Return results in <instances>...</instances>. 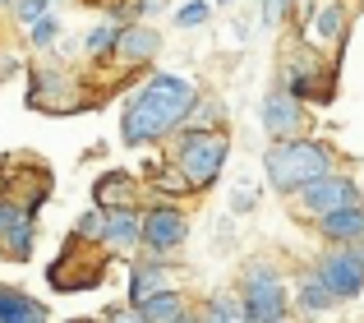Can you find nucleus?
Segmentation results:
<instances>
[{
  "instance_id": "2",
  "label": "nucleus",
  "mask_w": 364,
  "mask_h": 323,
  "mask_svg": "<svg viewBox=\"0 0 364 323\" xmlns=\"http://www.w3.org/2000/svg\"><path fill=\"white\" fill-rule=\"evenodd\" d=\"M346 162L341 153L328 144V139H314V134H300V139H277V144L263 148V176L277 194L291 198L295 189H304L309 180L328 176V171H341Z\"/></svg>"
},
{
  "instance_id": "9",
  "label": "nucleus",
  "mask_w": 364,
  "mask_h": 323,
  "mask_svg": "<svg viewBox=\"0 0 364 323\" xmlns=\"http://www.w3.org/2000/svg\"><path fill=\"white\" fill-rule=\"evenodd\" d=\"M189 240V213H185V203H148L143 208V231H139V245L148 254H176L180 245Z\"/></svg>"
},
{
  "instance_id": "17",
  "label": "nucleus",
  "mask_w": 364,
  "mask_h": 323,
  "mask_svg": "<svg viewBox=\"0 0 364 323\" xmlns=\"http://www.w3.org/2000/svg\"><path fill=\"white\" fill-rule=\"evenodd\" d=\"M314 226H318V235L328 245H350L364 235V203H346V208H332V213L314 217Z\"/></svg>"
},
{
  "instance_id": "21",
  "label": "nucleus",
  "mask_w": 364,
  "mask_h": 323,
  "mask_svg": "<svg viewBox=\"0 0 364 323\" xmlns=\"http://www.w3.org/2000/svg\"><path fill=\"white\" fill-rule=\"evenodd\" d=\"M185 129H226V102L217 92H198L185 116Z\"/></svg>"
},
{
  "instance_id": "12",
  "label": "nucleus",
  "mask_w": 364,
  "mask_h": 323,
  "mask_svg": "<svg viewBox=\"0 0 364 323\" xmlns=\"http://www.w3.org/2000/svg\"><path fill=\"white\" fill-rule=\"evenodd\" d=\"M157 55H161V33L152 23H120L116 28V51H111V60H116L120 70H148Z\"/></svg>"
},
{
  "instance_id": "14",
  "label": "nucleus",
  "mask_w": 364,
  "mask_h": 323,
  "mask_svg": "<svg viewBox=\"0 0 364 323\" xmlns=\"http://www.w3.org/2000/svg\"><path fill=\"white\" fill-rule=\"evenodd\" d=\"M176 287V268H171V259H161V254H143V259H134L129 268V305H139V300L157 296V291Z\"/></svg>"
},
{
  "instance_id": "35",
  "label": "nucleus",
  "mask_w": 364,
  "mask_h": 323,
  "mask_svg": "<svg viewBox=\"0 0 364 323\" xmlns=\"http://www.w3.org/2000/svg\"><path fill=\"white\" fill-rule=\"evenodd\" d=\"M176 323H194V309H185V314H180Z\"/></svg>"
},
{
  "instance_id": "28",
  "label": "nucleus",
  "mask_w": 364,
  "mask_h": 323,
  "mask_svg": "<svg viewBox=\"0 0 364 323\" xmlns=\"http://www.w3.org/2000/svg\"><path fill=\"white\" fill-rule=\"evenodd\" d=\"M102 231V208H92V213L79 217V226H74V240H97Z\"/></svg>"
},
{
  "instance_id": "25",
  "label": "nucleus",
  "mask_w": 364,
  "mask_h": 323,
  "mask_svg": "<svg viewBox=\"0 0 364 323\" xmlns=\"http://www.w3.org/2000/svg\"><path fill=\"white\" fill-rule=\"evenodd\" d=\"M171 18H176V28H203L208 18H213V5H208V0H185Z\"/></svg>"
},
{
  "instance_id": "27",
  "label": "nucleus",
  "mask_w": 364,
  "mask_h": 323,
  "mask_svg": "<svg viewBox=\"0 0 364 323\" xmlns=\"http://www.w3.org/2000/svg\"><path fill=\"white\" fill-rule=\"evenodd\" d=\"M295 14V0H263V28H282Z\"/></svg>"
},
{
  "instance_id": "40",
  "label": "nucleus",
  "mask_w": 364,
  "mask_h": 323,
  "mask_svg": "<svg viewBox=\"0 0 364 323\" xmlns=\"http://www.w3.org/2000/svg\"><path fill=\"white\" fill-rule=\"evenodd\" d=\"M51 5H55V0H51Z\"/></svg>"
},
{
  "instance_id": "36",
  "label": "nucleus",
  "mask_w": 364,
  "mask_h": 323,
  "mask_svg": "<svg viewBox=\"0 0 364 323\" xmlns=\"http://www.w3.org/2000/svg\"><path fill=\"white\" fill-rule=\"evenodd\" d=\"M208 5H213V9H222V5H235V0H208Z\"/></svg>"
},
{
  "instance_id": "32",
  "label": "nucleus",
  "mask_w": 364,
  "mask_h": 323,
  "mask_svg": "<svg viewBox=\"0 0 364 323\" xmlns=\"http://www.w3.org/2000/svg\"><path fill=\"white\" fill-rule=\"evenodd\" d=\"M231 208H235V213H245V208H254V194H231Z\"/></svg>"
},
{
  "instance_id": "19",
  "label": "nucleus",
  "mask_w": 364,
  "mask_h": 323,
  "mask_svg": "<svg viewBox=\"0 0 364 323\" xmlns=\"http://www.w3.org/2000/svg\"><path fill=\"white\" fill-rule=\"evenodd\" d=\"M0 323H46V305L33 300L28 291L0 287Z\"/></svg>"
},
{
  "instance_id": "26",
  "label": "nucleus",
  "mask_w": 364,
  "mask_h": 323,
  "mask_svg": "<svg viewBox=\"0 0 364 323\" xmlns=\"http://www.w3.org/2000/svg\"><path fill=\"white\" fill-rule=\"evenodd\" d=\"M9 14H14L18 28H28V23H37V18L51 14V0H9Z\"/></svg>"
},
{
  "instance_id": "37",
  "label": "nucleus",
  "mask_w": 364,
  "mask_h": 323,
  "mask_svg": "<svg viewBox=\"0 0 364 323\" xmlns=\"http://www.w3.org/2000/svg\"><path fill=\"white\" fill-rule=\"evenodd\" d=\"M0 14H9V0H0Z\"/></svg>"
},
{
  "instance_id": "11",
  "label": "nucleus",
  "mask_w": 364,
  "mask_h": 323,
  "mask_svg": "<svg viewBox=\"0 0 364 323\" xmlns=\"http://www.w3.org/2000/svg\"><path fill=\"white\" fill-rule=\"evenodd\" d=\"M314 272L328 282V291L337 300H355L360 291H364V268L355 263L350 245H328V250L314 259Z\"/></svg>"
},
{
  "instance_id": "38",
  "label": "nucleus",
  "mask_w": 364,
  "mask_h": 323,
  "mask_svg": "<svg viewBox=\"0 0 364 323\" xmlns=\"http://www.w3.org/2000/svg\"><path fill=\"white\" fill-rule=\"evenodd\" d=\"M272 323H295V319H286V314H282V319H272Z\"/></svg>"
},
{
  "instance_id": "22",
  "label": "nucleus",
  "mask_w": 364,
  "mask_h": 323,
  "mask_svg": "<svg viewBox=\"0 0 364 323\" xmlns=\"http://www.w3.org/2000/svg\"><path fill=\"white\" fill-rule=\"evenodd\" d=\"M33 245H37V217L0 235V254H5L9 263H28V259H33Z\"/></svg>"
},
{
  "instance_id": "15",
  "label": "nucleus",
  "mask_w": 364,
  "mask_h": 323,
  "mask_svg": "<svg viewBox=\"0 0 364 323\" xmlns=\"http://www.w3.org/2000/svg\"><path fill=\"white\" fill-rule=\"evenodd\" d=\"M139 185H143V198H152V203H185L189 198V185H185V176H180L176 166H171L166 157H157V162H143V176H139Z\"/></svg>"
},
{
  "instance_id": "10",
  "label": "nucleus",
  "mask_w": 364,
  "mask_h": 323,
  "mask_svg": "<svg viewBox=\"0 0 364 323\" xmlns=\"http://www.w3.org/2000/svg\"><path fill=\"white\" fill-rule=\"evenodd\" d=\"M258 120H263L267 144H277V139H300V134H309V107H304L300 97H291L286 88H277V83L267 88Z\"/></svg>"
},
{
  "instance_id": "4",
  "label": "nucleus",
  "mask_w": 364,
  "mask_h": 323,
  "mask_svg": "<svg viewBox=\"0 0 364 323\" xmlns=\"http://www.w3.org/2000/svg\"><path fill=\"white\" fill-rule=\"evenodd\" d=\"M277 88H286L291 97H300L304 107H314V102H332L337 97V60H328V55L309 51V46H295V51L282 55V79H277Z\"/></svg>"
},
{
  "instance_id": "29",
  "label": "nucleus",
  "mask_w": 364,
  "mask_h": 323,
  "mask_svg": "<svg viewBox=\"0 0 364 323\" xmlns=\"http://www.w3.org/2000/svg\"><path fill=\"white\" fill-rule=\"evenodd\" d=\"M102 323H143V319H139V309H134V305H116V309L102 314Z\"/></svg>"
},
{
  "instance_id": "20",
  "label": "nucleus",
  "mask_w": 364,
  "mask_h": 323,
  "mask_svg": "<svg viewBox=\"0 0 364 323\" xmlns=\"http://www.w3.org/2000/svg\"><path fill=\"white\" fill-rule=\"evenodd\" d=\"M134 309H139V319H143V323H176L189 305H185V296H180L176 287H166V291H157V296L139 300Z\"/></svg>"
},
{
  "instance_id": "6",
  "label": "nucleus",
  "mask_w": 364,
  "mask_h": 323,
  "mask_svg": "<svg viewBox=\"0 0 364 323\" xmlns=\"http://www.w3.org/2000/svg\"><path fill=\"white\" fill-rule=\"evenodd\" d=\"M240 305H245L249 323H272V319H282L286 309H291L286 277H282V268H277V263H267V259H254V263H249L245 277H240Z\"/></svg>"
},
{
  "instance_id": "23",
  "label": "nucleus",
  "mask_w": 364,
  "mask_h": 323,
  "mask_svg": "<svg viewBox=\"0 0 364 323\" xmlns=\"http://www.w3.org/2000/svg\"><path fill=\"white\" fill-rule=\"evenodd\" d=\"M111 51H116V23L102 18V23H92L88 33H83V55H88V60H111Z\"/></svg>"
},
{
  "instance_id": "30",
  "label": "nucleus",
  "mask_w": 364,
  "mask_h": 323,
  "mask_svg": "<svg viewBox=\"0 0 364 323\" xmlns=\"http://www.w3.org/2000/svg\"><path fill=\"white\" fill-rule=\"evenodd\" d=\"M14 70H23V60H18V51H9V46H0V79H9Z\"/></svg>"
},
{
  "instance_id": "31",
  "label": "nucleus",
  "mask_w": 364,
  "mask_h": 323,
  "mask_svg": "<svg viewBox=\"0 0 364 323\" xmlns=\"http://www.w3.org/2000/svg\"><path fill=\"white\" fill-rule=\"evenodd\" d=\"M194 323H226V319H222V309H217L213 300H208L203 309H194Z\"/></svg>"
},
{
  "instance_id": "39",
  "label": "nucleus",
  "mask_w": 364,
  "mask_h": 323,
  "mask_svg": "<svg viewBox=\"0 0 364 323\" xmlns=\"http://www.w3.org/2000/svg\"><path fill=\"white\" fill-rule=\"evenodd\" d=\"M70 323H92V319H70Z\"/></svg>"
},
{
  "instance_id": "16",
  "label": "nucleus",
  "mask_w": 364,
  "mask_h": 323,
  "mask_svg": "<svg viewBox=\"0 0 364 323\" xmlns=\"http://www.w3.org/2000/svg\"><path fill=\"white\" fill-rule=\"evenodd\" d=\"M92 203L97 208H139L143 203L139 176H129V171H102L92 180Z\"/></svg>"
},
{
  "instance_id": "33",
  "label": "nucleus",
  "mask_w": 364,
  "mask_h": 323,
  "mask_svg": "<svg viewBox=\"0 0 364 323\" xmlns=\"http://www.w3.org/2000/svg\"><path fill=\"white\" fill-rule=\"evenodd\" d=\"M350 254H355V263L364 268V235H360V240H350Z\"/></svg>"
},
{
  "instance_id": "1",
  "label": "nucleus",
  "mask_w": 364,
  "mask_h": 323,
  "mask_svg": "<svg viewBox=\"0 0 364 323\" xmlns=\"http://www.w3.org/2000/svg\"><path fill=\"white\" fill-rule=\"evenodd\" d=\"M198 92L203 88L189 74H176V70L148 74L120 107V144L134 148V153L152 148V144H166L176 129H185V116Z\"/></svg>"
},
{
  "instance_id": "13",
  "label": "nucleus",
  "mask_w": 364,
  "mask_h": 323,
  "mask_svg": "<svg viewBox=\"0 0 364 323\" xmlns=\"http://www.w3.org/2000/svg\"><path fill=\"white\" fill-rule=\"evenodd\" d=\"M139 231H143V208H102L97 245H107L116 254H129V250H139Z\"/></svg>"
},
{
  "instance_id": "8",
  "label": "nucleus",
  "mask_w": 364,
  "mask_h": 323,
  "mask_svg": "<svg viewBox=\"0 0 364 323\" xmlns=\"http://www.w3.org/2000/svg\"><path fill=\"white\" fill-rule=\"evenodd\" d=\"M295 213L300 217H323V213H332V208H346V203H364V194H360V180L350 176L346 166L341 171H328V176H318V180H309L304 189H295Z\"/></svg>"
},
{
  "instance_id": "24",
  "label": "nucleus",
  "mask_w": 364,
  "mask_h": 323,
  "mask_svg": "<svg viewBox=\"0 0 364 323\" xmlns=\"http://www.w3.org/2000/svg\"><path fill=\"white\" fill-rule=\"evenodd\" d=\"M23 33H28V46H37V51H51L55 37H60V18L46 14V18H37V23H28Z\"/></svg>"
},
{
  "instance_id": "34",
  "label": "nucleus",
  "mask_w": 364,
  "mask_h": 323,
  "mask_svg": "<svg viewBox=\"0 0 364 323\" xmlns=\"http://www.w3.org/2000/svg\"><path fill=\"white\" fill-rule=\"evenodd\" d=\"M9 194V171H5V162H0V198Z\"/></svg>"
},
{
  "instance_id": "7",
  "label": "nucleus",
  "mask_w": 364,
  "mask_h": 323,
  "mask_svg": "<svg viewBox=\"0 0 364 323\" xmlns=\"http://www.w3.org/2000/svg\"><path fill=\"white\" fill-rule=\"evenodd\" d=\"M28 107L46 111V116H74V111L88 107V92L79 88V74L74 70L33 65V70H28Z\"/></svg>"
},
{
  "instance_id": "5",
  "label": "nucleus",
  "mask_w": 364,
  "mask_h": 323,
  "mask_svg": "<svg viewBox=\"0 0 364 323\" xmlns=\"http://www.w3.org/2000/svg\"><path fill=\"white\" fill-rule=\"evenodd\" d=\"M300 37L309 51L341 60L350 37V5L346 0H304L300 5Z\"/></svg>"
},
{
  "instance_id": "18",
  "label": "nucleus",
  "mask_w": 364,
  "mask_h": 323,
  "mask_svg": "<svg viewBox=\"0 0 364 323\" xmlns=\"http://www.w3.org/2000/svg\"><path fill=\"white\" fill-rule=\"evenodd\" d=\"M291 300H295V309H300V314H328V309L341 305V300L328 291V282L314 272V263H304V268H300V282H295V296Z\"/></svg>"
},
{
  "instance_id": "3",
  "label": "nucleus",
  "mask_w": 364,
  "mask_h": 323,
  "mask_svg": "<svg viewBox=\"0 0 364 323\" xmlns=\"http://www.w3.org/2000/svg\"><path fill=\"white\" fill-rule=\"evenodd\" d=\"M226 157H231V134L226 129H176L166 139V162L185 176L189 194H208L222 180Z\"/></svg>"
}]
</instances>
